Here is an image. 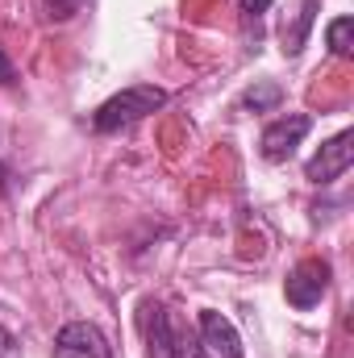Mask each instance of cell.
<instances>
[{"label": "cell", "instance_id": "obj_5", "mask_svg": "<svg viewBox=\"0 0 354 358\" xmlns=\"http://www.w3.org/2000/svg\"><path fill=\"white\" fill-rule=\"evenodd\" d=\"M55 358H113V346H108V338L96 325L71 321L55 338Z\"/></svg>", "mask_w": 354, "mask_h": 358}, {"label": "cell", "instance_id": "obj_14", "mask_svg": "<svg viewBox=\"0 0 354 358\" xmlns=\"http://www.w3.org/2000/svg\"><path fill=\"white\" fill-rule=\"evenodd\" d=\"M0 358H21L17 355V346H13V338H8L4 329H0Z\"/></svg>", "mask_w": 354, "mask_h": 358}, {"label": "cell", "instance_id": "obj_3", "mask_svg": "<svg viewBox=\"0 0 354 358\" xmlns=\"http://www.w3.org/2000/svg\"><path fill=\"white\" fill-rule=\"evenodd\" d=\"M351 163H354V129H342L338 138H330V142L309 159L304 176L313 179V183H334V179H342L351 171Z\"/></svg>", "mask_w": 354, "mask_h": 358}, {"label": "cell", "instance_id": "obj_13", "mask_svg": "<svg viewBox=\"0 0 354 358\" xmlns=\"http://www.w3.org/2000/svg\"><path fill=\"white\" fill-rule=\"evenodd\" d=\"M46 8H50L55 17H71V13H76V0H46Z\"/></svg>", "mask_w": 354, "mask_h": 358}, {"label": "cell", "instance_id": "obj_2", "mask_svg": "<svg viewBox=\"0 0 354 358\" xmlns=\"http://www.w3.org/2000/svg\"><path fill=\"white\" fill-rule=\"evenodd\" d=\"M330 263L325 259H304V263H296V267L288 271V283H283V296H288V304L292 308H313V304H321V296L330 292Z\"/></svg>", "mask_w": 354, "mask_h": 358}, {"label": "cell", "instance_id": "obj_10", "mask_svg": "<svg viewBox=\"0 0 354 358\" xmlns=\"http://www.w3.org/2000/svg\"><path fill=\"white\" fill-rule=\"evenodd\" d=\"M325 42H330V50L338 55V59H346L354 50V21L351 17H338V21H330V29H325Z\"/></svg>", "mask_w": 354, "mask_h": 358}, {"label": "cell", "instance_id": "obj_12", "mask_svg": "<svg viewBox=\"0 0 354 358\" xmlns=\"http://www.w3.org/2000/svg\"><path fill=\"white\" fill-rule=\"evenodd\" d=\"M176 358H208V350L200 346V338H179V355Z\"/></svg>", "mask_w": 354, "mask_h": 358}, {"label": "cell", "instance_id": "obj_7", "mask_svg": "<svg viewBox=\"0 0 354 358\" xmlns=\"http://www.w3.org/2000/svg\"><path fill=\"white\" fill-rule=\"evenodd\" d=\"M142 329H146V355L150 358H176L179 334L163 304H142Z\"/></svg>", "mask_w": 354, "mask_h": 358}, {"label": "cell", "instance_id": "obj_15", "mask_svg": "<svg viewBox=\"0 0 354 358\" xmlns=\"http://www.w3.org/2000/svg\"><path fill=\"white\" fill-rule=\"evenodd\" d=\"M17 76H13V63L4 59V50H0V84H13Z\"/></svg>", "mask_w": 354, "mask_h": 358}, {"label": "cell", "instance_id": "obj_16", "mask_svg": "<svg viewBox=\"0 0 354 358\" xmlns=\"http://www.w3.org/2000/svg\"><path fill=\"white\" fill-rule=\"evenodd\" d=\"M0 196H4V167H0Z\"/></svg>", "mask_w": 354, "mask_h": 358}, {"label": "cell", "instance_id": "obj_1", "mask_svg": "<svg viewBox=\"0 0 354 358\" xmlns=\"http://www.w3.org/2000/svg\"><path fill=\"white\" fill-rule=\"evenodd\" d=\"M163 104H167V92L163 88H155V84H138V88H125V92H117V96H108V100L96 108L92 125H96L100 134H113V129L138 125L142 117L159 113Z\"/></svg>", "mask_w": 354, "mask_h": 358}, {"label": "cell", "instance_id": "obj_6", "mask_svg": "<svg viewBox=\"0 0 354 358\" xmlns=\"http://www.w3.org/2000/svg\"><path fill=\"white\" fill-rule=\"evenodd\" d=\"M200 346L217 358H246L242 338H238V329L229 325V317H221V313H213V308L200 313Z\"/></svg>", "mask_w": 354, "mask_h": 358}, {"label": "cell", "instance_id": "obj_11", "mask_svg": "<svg viewBox=\"0 0 354 358\" xmlns=\"http://www.w3.org/2000/svg\"><path fill=\"white\" fill-rule=\"evenodd\" d=\"M238 8H242V21L255 25V42H259V21H263V13L271 8V0H238Z\"/></svg>", "mask_w": 354, "mask_h": 358}, {"label": "cell", "instance_id": "obj_8", "mask_svg": "<svg viewBox=\"0 0 354 358\" xmlns=\"http://www.w3.org/2000/svg\"><path fill=\"white\" fill-rule=\"evenodd\" d=\"M317 8H321V0H300V13H296L292 29H283V55H300V50H304L309 29H313V21H317Z\"/></svg>", "mask_w": 354, "mask_h": 358}, {"label": "cell", "instance_id": "obj_9", "mask_svg": "<svg viewBox=\"0 0 354 358\" xmlns=\"http://www.w3.org/2000/svg\"><path fill=\"white\" fill-rule=\"evenodd\" d=\"M279 100H283V88L271 84V80H259L255 88L242 92V108L246 113H271V108H279Z\"/></svg>", "mask_w": 354, "mask_h": 358}, {"label": "cell", "instance_id": "obj_4", "mask_svg": "<svg viewBox=\"0 0 354 358\" xmlns=\"http://www.w3.org/2000/svg\"><path fill=\"white\" fill-rule=\"evenodd\" d=\"M309 129H313V117H304V113H288V117L271 121V125L263 129V159L267 163H283V159H292Z\"/></svg>", "mask_w": 354, "mask_h": 358}]
</instances>
